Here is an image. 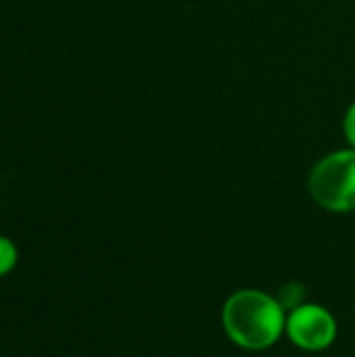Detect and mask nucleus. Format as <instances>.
I'll return each mask as SVG.
<instances>
[{
    "label": "nucleus",
    "mask_w": 355,
    "mask_h": 357,
    "mask_svg": "<svg viewBox=\"0 0 355 357\" xmlns=\"http://www.w3.org/2000/svg\"><path fill=\"white\" fill-rule=\"evenodd\" d=\"M354 312H355V310H354Z\"/></svg>",
    "instance_id": "7"
},
{
    "label": "nucleus",
    "mask_w": 355,
    "mask_h": 357,
    "mask_svg": "<svg viewBox=\"0 0 355 357\" xmlns=\"http://www.w3.org/2000/svg\"><path fill=\"white\" fill-rule=\"evenodd\" d=\"M222 326L239 349L266 351L285 337L287 310L266 291L239 289L224 301Z\"/></svg>",
    "instance_id": "1"
},
{
    "label": "nucleus",
    "mask_w": 355,
    "mask_h": 357,
    "mask_svg": "<svg viewBox=\"0 0 355 357\" xmlns=\"http://www.w3.org/2000/svg\"><path fill=\"white\" fill-rule=\"evenodd\" d=\"M343 134H345L349 146L355 149V102H352L349 109L345 111V117H343Z\"/></svg>",
    "instance_id": "6"
},
{
    "label": "nucleus",
    "mask_w": 355,
    "mask_h": 357,
    "mask_svg": "<svg viewBox=\"0 0 355 357\" xmlns=\"http://www.w3.org/2000/svg\"><path fill=\"white\" fill-rule=\"evenodd\" d=\"M276 299L280 301V305H282V307L287 310V314H289L291 310H295V307H299L301 303H305V287L299 284V282H287V284L278 291Z\"/></svg>",
    "instance_id": "4"
},
{
    "label": "nucleus",
    "mask_w": 355,
    "mask_h": 357,
    "mask_svg": "<svg viewBox=\"0 0 355 357\" xmlns=\"http://www.w3.org/2000/svg\"><path fill=\"white\" fill-rule=\"evenodd\" d=\"M285 337L301 351H326L339 337V322L328 307L305 301L287 314Z\"/></svg>",
    "instance_id": "3"
},
{
    "label": "nucleus",
    "mask_w": 355,
    "mask_h": 357,
    "mask_svg": "<svg viewBox=\"0 0 355 357\" xmlns=\"http://www.w3.org/2000/svg\"><path fill=\"white\" fill-rule=\"evenodd\" d=\"M17 259H19V251H17V245L2 236L0 234V278L10 274L17 266Z\"/></svg>",
    "instance_id": "5"
},
{
    "label": "nucleus",
    "mask_w": 355,
    "mask_h": 357,
    "mask_svg": "<svg viewBox=\"0 0 355 357\" xmlns=\"http://www.w3.org/2000/svg\"><path fill=\"white\" fill-rule=\"evenodd\" d=\"M308 188L316 205L331 213L355 211V149L322 157L310 172Z\"/></svg>",
    "instance_id": "2"
}]
</instances>
